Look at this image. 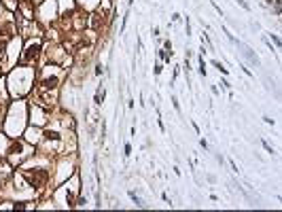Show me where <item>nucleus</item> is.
I'll list each match as a JSON object with an SVG mask.
<instances>
[{
    "mask_svg": "<svg viewBox=\"0 0 282 212\" xmlns=\"http://www.w3.org/2000/svg\"><path fill=\"white\" fill-rule=\"evenodd\" d=\"M235 47H240V49H242V55H244V58H246L248 62H250V64H255V66H257V68H261V59H259L257 55H255V51H252V49L244 47V45H242V43H238V45H235Z\"/></svg>",
    "mask_w": 282,
    "mask_h": 212,
    "instance_id": "f257e3e1",
    "label": "nucleus"
},
{
    "mask_svg": "<svg viewBox=\"0 0 282 212\" xmlns=\"http://www.w3.org/2000/svg\"><path fill=\"white\" fill-rule=\"evenodd\" d=\"M129 197H132V201H134V204H136L138 208H144V206H146V204H144V201H142L140 197H138V195L134 193V191H129Z\"/></svg>",
    "mask_w": 282,
    "mask_h": 212,
    "instance_id": "f03ea898",
    "label": "nucleus"
},
{
    "mask_svg": "<svg viewBox=\"0 0 282 212\" xmlns=\"http://www.w3.org/2000/svg\"><path fill=\"white\" fill-rule=\"evenodd\" d=\"M212 66H214L216 70L221 72V74H227V68H225V66L221 64V62H216V59H212Z\"/></svg>",
    "mask_w": 282,
    "mask_h": 212,
    "instance_id": "7ed1b4c3",
    "label": "nucleus"
},
{
    "mask_svg": "<svg viewBox=\"0 0 282 212\" xmlns=\"http://www.w3.org/2000/svg\"><path fill=\"white\" fill-rule=\"evenodd\" d=\"M235 2H238V4H240V7H242L244 11H250V7H248V2H246V0H235Z\"/></svg>",
    "mask_w": 282,
    "mask_h": 212,
    "instance_id": "20e7f679",
    "label": "nucleus"
},
{
    "mask_svg": "<svg viewBox=\"0 0 282 212\" xmlns=\"http://www.w3.org/2000/svg\"><path fill=\"white\" fill-rule=\"evenodd\" d=\"M261 144H263V149H265V151H267V153H274V149H271L270 144H267V142L265 140H261Z\"/></svg>",
    "mask_w": 282,
    "mask_h": 212,
    "instance_id": "39448f33",
    "label": "nucleus"
},
{
    "mask_svg": "<svg viewBox=\"0 0 282 212\" xmlns=\"http://www.w3.org/2000/svg\"><path fill=\"white\" fill-rule=\"evenodd\" d=\"M123 151H125V157H129V153H132V144H125V146H123Z\"/></svg>",
    "mask_w": 282,
    "mask_h": 212,
    "instance_id": "423d86ee",
    "label": "nucleus"
},
{
    "mask_svg": "<svg viewBox=\"0 0 282 212\" xmlns=\"http://www.w3.org/2000/svg\"><path fill=\"white\" fill-rule=\"evenodd\" d=\"M271 40H274V43H276V45H278V47H280V38H278V36H276V34H271Z\"/></svg>",
    "mask_w": 282,
    "mask_h": 212,
    "instance_id": "0eeeda50",
    "label": "nucleus"
},
{
    "mask_svg": "<svg viewBox=\"0 0 282 212\" xmlns=\"http://www.w3.org/2000/svg\"><path fill=\"white\" fill-rule=\"evenodd\" d=\"M263 121H265L267 125H274V119H270V117H263Z\"/></svg>",
    "mask_w": 282,
    "mask_h": 212,
    "instance_id": "6e6552de",
    "label": "nucleus"
}]
</instances>
